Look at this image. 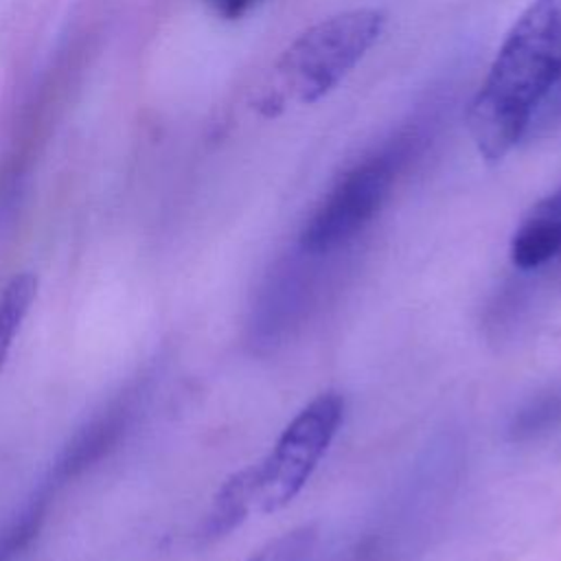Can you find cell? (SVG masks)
<instances>
[{"label": "cell", "mask_w": 561, "mask_h": 561, "mask_svg": "<svg viewBox=\"0 0 561 561\" xmlns=\"http://www.w3.org/2000/svg\"><path fill=\"white\" fill-rule=\"evenodd\" d=\"M561 256V186L537 202L511 239V261L524 272Z\"/></svg>", "instance_id": "8992f818"}, {"label": "cell", "mask_w": 561, "mask_h": 561, "mask_svg": "<svg viewBox=\"0 0 561 561\" xmlns=\"http://www.w3.org/2000/svg\"><path fill=\"white\" fill-rule=\"evenodd\" d=\"M344 419V397L335 390L311 399L254 465L234 471L215 493L202 533L221 537L252 513L287 506L309 482Z\"/></svg>", "instance_id": "7a4b0ae2"}, {"label": "cell", "mask_w": 561, "mask_h": 561, "mask_svg": "<svg viewBox=\"0 0 561 561\" xmlns=\"http://www.w3.org/2000/svg\"><path fill=\"white\" fill-rule=\"evenodd\" d=\"M55 491L42 486L0 530V561H20L39 537Z\"/></svg>", "instance_id": "ba28073f"}, {"label": "cell", "mask_w": 561, "mask_h": 561, "mask_svg": "<svg viewBox=\"0 0 561 561\" xmlns=\"http://www.w3.org/2000/svg\"><path fill=\"white\" fill-rule=\"evenodd\" d=\"M136 394V390L125 392L70 438V443L55 458L46 478L50 489L59 491L70 480L79 478L121 440L134 416Z\"/></svg>", "instance_id": "5b68a950"}, {"label": "cell", "mask_w": 561, "mask_h": 561, "mask_svg": "<svg viewBox=\"0 0 561 561\" xmlns=\"http://www.w3.org/2000/svg\"><path fill=\"white\" fill-rule=\"evenodd\" d=\"M403 158L405 147L399 142L346 171L305 224L298 237L300 252L329 256L355 239L390 195Z\"/></svg>", "instance_id": "277c9868"}, {"label": "cell", "mask_w": 561, "mask_h": 561, "mask_svg": "<svg viewBox=\"0 0 561 561\" xmlns=\"http://www.w3.org/2000/svg\"><path fill=\"white\" fill-rule=\"evenodd\" d=\"M316 530L313 526H302L285 533L259 550L250 561H305L313 548Z\"/></svg>", "instance_id": "30bf717a"}, {"label": "cell", "mask_w": 561, "mask_h": 561, "mask_svg": "<svg viewBox=\"0 0 561 561\" xmlns=\"http://www.w3.org/2000/svg\"><path fill=\"white\" fill-rule=\"evenodd\" d=\"M386 26L381 9H351L331 15L298 35L274 68L276 94L309 105L327 96L379 39Z\"/></svg>", "instance_id": "3957f363"}, {"label": "cell", "mask_w": 561, "mask_h": 561, "mask_svg": "<svg viewBox=\"0 0 561 561\" xmlns=\"http://www.w3.org/2000/svg\"><path fill=\"white\" fill-rule=\"evenodd\" d=\"M256 0H208L213 11L226 20L241 18Z\"/></svg>", "instance_id": "8fae6325"}, {"label": "cell", "mask_w": 561, "mask_h": 561, "mask_svg": "<svg viewBox=\"0 0 561 561\" xmlns=\"http://www.w3.org/2000/svg\"><path fill=\"white\" fill-rule=\"evenodd\" d=\"M561 425V383L533 397L511 421V436L515 440L535 438Z\"/></svg>", "instance_id": "9c48e42d"}, {"label": "cell", "mask_w": 561, "mask_h": 561, "mask_svg": "<svg viewBox=\"0 0 561 561\" xmlns=\"http://www.w3.org/2000/svg\"><path fill=\"white\" fill-rule=\"evenodd\" d=\"M559 79L561 0H535L508 31L469 107V131L486 162L506 158Z\"/></svg>", "instance_id": "6da1fadb"}, {"label": "cell", "mask_w": 561, "mask_h": 561, "mask_svg": "<svg viewBox=\"0 0 561 561\" xmlns=\"http://www.w3.org/2000/svg\"><path fill=\"white\" fill-rule=\"evenodd\" d=\"M37 298V276L33 272L13 274L0 291V373L4 370L15 335L20 333Z\"/></svg>", "instance_id": "52a82bcc"}]
</instances>
